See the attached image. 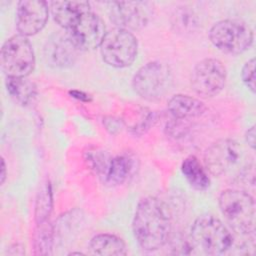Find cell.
<instances>
[{
  "label": "cell",
  "mask_w": 256,
  "mask_h": 256,
  "mask_svg": "<svg viewBox=\"0 0 256 256\" xmlns=\"http://www.w3.org/2000/svg\"><path fill=\"white\" fill-rule=\"evenodd\" d=\"M241 77L246 87L252 93H255V59L254 58H251L244 64L241 71Z\"/></svg>",
  "instance_id": "23"
},
{
  "label": "cell",
  "mask_w": 256,
  "mask_h": 256,
  "mask_svg": "<svg viewBox=\"0 0 256 256\" xmlns=\"http://www.w3.org/2000/svg\"><path fill=\"white\" fill-rule=\"evenodd\" d=\"M89 248L93 254L112 256L126 255L127 249L124 241L113 234L100 233L95 235L89 243Z\"/></svg>",
  "instance_id": "18"
},
{
  "label": "cell",
  "mask_w": 256,
  "mask_h": 256,
  "mask_svg": "<svg viewBox=\"0 0 256 256\" xmlns=\"http://www.w3.org/2000/svg\"><path fill=\"white\" fill-rule=\"evenodd\" d=\"M245 140L248 143V145L254 149L255 148V126H251L245 134Z\"/></svg>",
  "instance_id": "25"
},
{
  "label": "cell",
  "mask_w": 256,
  "mask_h": 256,
  "mask_svg": "<svg viewBox=\"0 0 256 256\" xmlns=\"http://www.w3.org/2000/svg\"><path fill=\"white\" fill-rule=\"evenodd\" d=\"M174 22L173 25L176 26V28L180 30H187V29H193L194 26H196V16L194 13L190 10L181 8L176 11L174 15Z\"/></svg>",
  "instance_id": "22"
},
{
  "label": "cell",
  "mask_w": 256,
  "mask_h": 256,
  "mask_svg": "<svg viewBox=\"0 0 256 256\" xmlns=\"http://www.w3.org/2000/svg\"><path fill=\"white\" fill-rule=\"evenodd\" d=\"M5 86L11 98L22 106L31 105L37 97L36 85L26 77H6Z\"/></svg>",
  "instance_id": "17"
},
{
  "label": "cell",
  "mask_w": 256,
  "mask_h": 256,
  "mask_svg": "<svg viewBox=\"0 0 256 256\" xmlns=\"http://www.w3.org/2000/svg\"><path fill=\"white\" fill-rule=\"evenodd\" d=\"M67 33L80 51H87L100 47L106 34V27L103 20L90 11Z\"/></svg>",
  "instance_id": "11"
},
{
  "label": "cell",
  "mask_w": 256,
  "mask_h": 256,
  "mask_svg": "<svg viewBox=\"0 0 256 256\" xmlns=\"http://www.w3.org/2000/svg\"><path fill=\"white\" fill-rule=\"evenodd\" d=\"M133 233L140 247L154 251L163 247L171 233V213L157 197H145L136 207L132 222Z\"/></svg>",
  "instance_id": "1"
},
{
  "label": "cell",
  "mask_w": 256,
  "mask_h": 256,
  "mask_svg": "<svg viewBox=\"0 0 256 256\" xmlns=\"http://www.w3.org/2000/svg\"><path fill=\"white\" fill-rule=\"evenodd\" d=\"M226 76V68L220 60L206 58L195 65L191 74V87L198 96L211 98L222 91Z\"/></svg>",
  "instance_id": "8"
},
{
  "label": "cell",
  "mask_w": 256,
  "mask_h": 256,
  "mask_svg": "<svg viewBox=\"0 0 256 256\" xmlns=\"http://www.w3.org/2000/svg\"><path fill=\"white\" fill-rule=\"evenodd\" d=\"M167 109L171 116L177 120H190L203 115L206 106L197 98L185 94H176L169 99Z\"/></svg>",
  "instance_id": "15"
},
{
  "label": "cell",
  "mask_w": 256,
  "mask_h": 256,
  "mask_svg": "<svg viewBox=\"0 0 256 256\" xmlns=\"http://www.w3.org/2000/svg\"><path fill=\"white\" fill-rule=\"evenodd\" d=\"M181 171L194 189L203 191L209 187L210 179L208 174L195 156L191 155L183 160Z\"/></svg>",
  "instance_id": "19"
},
{
  "label": "cell",
  "mask_w": 256,
  "mask_h": 256,
  "mask_svg": "<svg viewBox=\"0 0 256 256\" xmlns=\"http://www.w3.org/2000/svg\"><path fill=\"white\" fill-rule=\"evenodd\" d=\"M80 50L66 32L54 33L44 45V58L48 65L66 68L75 63Z\"/></svg>",
  "instance_id": "13"
},
{
  "label": "cell",
  "mask_w": 256,
  "mask_h": 256,
  "mask_svg": "<svg viewBox=\"0 0 256 256\" xmlns=\"http://www.w3.org/2000/svg\"><path fill=\"white\" fill-rule=\"evenodd\" d=\"M48 4L42 0H23L18 2L16 28L23 36H32L40 32L48 20Z\"/></svg>",
  "instance_id": "12"
},
{
  "label": "cell",
  "mask_w": 256,
  "mask_h": 256,
  "mask_svg": "<svg viewBox=\"0 0 256 256\" xmlns=\"http://www.w3.org/2000/svg\"><path fill=\"white\" fill-rule=\"evenodd\" d=\"M241 157V147L232 139H220L204 153V165L213 176H221L235 166Z\"/></svg>",
  "instance_id": "10"
},
{
  "label": "cell",
  "mask_w": 256,
  "mask_h": 256,
  "mask_svg": "<svg viewBox=\"0 0 256 256\" xmlns=\"http://www.w3.org/2000/svg\"><path fill=\"white\" fill-rule=\"evenodd\" d=\"M219 207L232 230L240 235H253L255 231V202L241 190L226 189L219 196Z\"/></svg>",
  "instance_id": "2"
},
{
  "label": "cell",
  "mask_w": 256,
  "mask_h": 256,
  "mask_svg": "<svg viewBox=\"0 0 256 256\" xmlns=\"http://www.w3.org/2000/svg\"><path fill=\"white\" fill-rule=\"evenodd\" d=\"M135 169V159L130 154H121L109 159L102 175L104 183L116 186L123 184Z\"/></svg>",
  "instance_id": "16"
},
{
  "label": "cell",
  "mask_w": 256,
  "mask_h": 256,
  "mask_svg": "<svg viewBox=\"0 0 256 256\" xmlns=\"http://www.w3.org/2000/svg\"><path fill=\"white\" fill-rule=\"evenodd\" d=\"M34 66V50L26 36L17 34L4 42L1 48V67L6 77H27Z\"/></svg>",
  "instance_id": "7"
},
{
  "label": "cell",
  "mask_w": 256,
  "mask_h": 256,
  "mask_svg": "<svg viewBox=\"0 0 256 256\" xmlns=\"http://www.w3.org/2000/svg\"><path fill=\"white\" fill-rule=\"evenodd\" d=\"M109 15L117 28L139 30L149 22L152 9L150 3L144 1L111 2Z\"/></svg>",
  "instance_id": "9"
},
{
  "label": "cell",
  "mask_w": 256,
  "mask_h": 256,
  "mask_svg": "<svg viewBox=\"0 0 256 256\" xmlns=\"http://www.w3.org/2000/svg\"><path fill=\"white\" fill-rule=\"evenodd\" d=\"M50 5L54 21L67 31L74 27L83 15L91 11L87 1H54Z\"/></svg>",
  "instance_id": "14"
},
{
  "label": "cell",
  "mask_w": 256,
  "mask_h": 256,
  "mask_svg": "<svg viewBox=\"0 0 256 256\" xmlns=\"http://www.w3.org/2000/svg\"><path fill=\"white\" fill-rule=\"evenodd\" d=\"M212 44L230 55H238L250 48L253 43V30L242 20L225 19L216 22L209 31Z\"/></svg>",
  "instance_id": "4"
},
{
  "label": "cell",
  "mask_w": 256,
  "mask_h": 256,
  "mask_svg": "<svg viewBox=\"0 0 256 256\" xmlns=\"http://www.w3.org/2000/svg\"><path fill=\"white\" fill-rule=\"evenodd\" d=\"M6 175H7V173H6V164H5V161H4V159L2 158L1 159V174H0V177H1V184H3L4 183V181H5V179H6Z\"/></svg>",
  "instance_id": "26"
},
{
  "label": "cell",
  "mask_w": 256,
  "mask_h": 256,
  "mask_svg": "<svg viewBox=\"0 0 256 256\" xmlns=\"http://www.w3.org/2000/svg\"><path fill=\"white\" fill-rule=\"evenodd\" d=\"M171 248L176 254H190L194 248V244L192 240L189 241L183 237H179L172 240Z\"/></svg>",
  "instance_id": "24"
},
{
  "label": "cell",
  "mask_w": 256,
  "mask_h": 256,
  "mask_svg": "<svg viewBox=\"0 0 256 256\" xmlns=\"http://www.w3.org/2000/svg\"><path fill=\"white\" fill-rule=\"evenodd\" d=\"M191 240L194 246L206 254L220 255L233 245V236L223 222L214 215L199 216L191 227Z\"/></svg>",
  "instance_id": "3"
},
{
  "label": "cell",
  "mask_w": 256,
  "mask_h": 256,
  "mask_svg": "<svg viewBox=\"0 0 256 256\" xmlns=\"http://www.w3.org/2000/svg\"><path fill=\"white\" fill-rule=\"evenodd\" d=\"M172 73L168 65L152 61L143 65L132 79L134 91L143 99L155 101L161 99L171 88Z\"/></svg>",
  "instance_id": "5"
},
{
  "label": "cell",
  "mask_w": 256,
  "mask_h": 256,
  "mask_svg": "<svg viewBox=\"0 0 256 256\" xmlns=\"http://www.w3.org/2000/svg\"><path fill=\"white\" fill-rule=\"evenodd\" d=\"M138 41L135 35L126 29L117 28L106 32L100 45L103 61L115 68L130 66L137 57Z\"/></svg>",
  "instance_id": "6"
},
{
  "label": "cell",
  "mask_w": 256,
  "mask_h": 256,
  "mask_svg": "<svg viewBox=\"0 0 256 256\" xmlns=\"http://www.w3.org/2000/svg\"><path fill=\"white\" fill-rule=\"evenodd\" d=\"M52 207H53L52 189H51L50 182L47 180L41 185L37 193L36 203H35V214H34L35 222L39 223V222L47 221L52 211Z\"/></svg>",
  "instance_id": "21"
},
{
  "label": "cell",
  "mask_w": 256,
  "mask_h": 256,
  "mask_svg": "<svg viewBox=\"0 0 256 256\" xmlns=\"http://www.w3.org/2000/svg\"><path fill=\"white\" fill-rule=\"evenodd\" d=\"M54 244V228L49 221L36 223L33 234V249L35 255H51Z\"/></svg>",
  "instance_id": "20"
}]
</instances>
